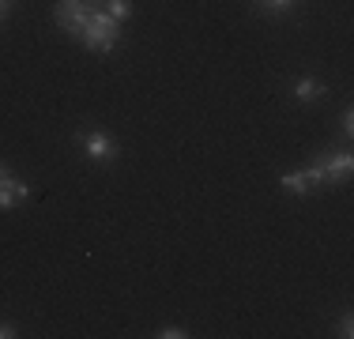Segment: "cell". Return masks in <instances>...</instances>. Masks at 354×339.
<instances>
[{
	"instance_id": "1",
	"label": "cell",
	"mask_w": 354,
	"mask_h": 339,
	"mask_svg": "<svg viewBox=\"0 0 354 339\" xmlns=\"http://www.w3.org/2000/svg\"><path fill=\"white\" fill-rule=\"evenodd\" d=\"M354 174V155L351 151H320L313 163L306 166V177L309 185L317 189H324V185H347Z\"/></svg>"
},
{
	"instance_id": "2",
	"label": "cell",
	"mask_w": 354,
	"mask_h": 339,
	"mask_svg": "<svg viewBox=\"0 0 354 339\" xmlns=\"http://www.w3.org/2000/svg\"><path fill=\"white\" fill-rule=\"evenodd\" d=\"M83 46L91 49V53H98V57H106V53H113V46L121 42V23L113 19V15L106 12H95L91 8V19H87V30H83Z\"/></svg>"
},
{
	"instance_id": "3",
	"label": "cell",
	"mask_w": 354,
	"mask_h": 339,
	"mask_svg": "<svg viewBox=\"0 0 354 339\" xmlns=\"http://www.w3.org/2000/svg\"><path fill=\"white\" fill-rule=\"evenodd\" d=\"M75 143H80L83 158H87V163H98V166L117 163V155H121L117 140L106 129H80V132H75Z\"/></svg>"
},
{
	"instance_id": "4",
	"label": "cell",
	"mask_w": 354,
	"mask_h": 339,
	"mask_svg": "<svg viewBox=\"0 0 354 339\" xmlns=\"http://www.w3.org/2000/svg\"><path fill=\"white\" fill-rule=\"evenodd\" d=\"M53 19H57V27L68 34V38H83L87 19H91V4L87 0H57Z\"/></svg>"
},
{
	"instance_id": "5",
	"label": "cell",
	"mask_w": 354,
	"mask_h": 339,
	"mask_svg": "<svg viewBox=\"0 0 354 339\" xmlns=\"http://www.w3.org/2000/svg\"><path fill=\"white\" fill-rule=\"evenodd\" d=\"M328 95V83L317 80V75H298V80L290 83V98L301 102V106H313V102H320Z\"/></svg>"
},
{
	"instance_id": "6",
	"label": "cell",
	"mask_w": 354,
	"mask_h": 339,
	"mask_svg": "<svg viewBox=\"0 0 354 339\" xmlns=\"http://www.w3.org/2000/svg\"><path fill=\"white\" fill-rule=\"evenodd\" d=\"M279 189L286 192V196H309L313 185H309L306 170H286V174H279Z\"/></svg>"
},
{
	"instance_id": "7",
	"label": "cell",
	"mask_w": 354,
	"mask_h": 339,
	"mask_svg": "<svg viewBox=\"0 0 354 339\" xmlns=\"http://www.w3.org/2000/svg\"><path fill=\"white\" fill-rule=\"evenodd\" d=\"M23 200H30V185L23 181V177H15L8 189H0V211H12L15 203H23Z\"/></svg>"
},
{
	"instance_id": "8",
	"label": "cell",
	"mask_w": 354,
	"mask_h": 339,
	"mask_svg": "<svg viewBox=\"0 0 354 339\" xmlns=\"http://www.w3.org/2000/svg\"><path fill=\"white\" fill-rule=\"evenodd\" d=\"M106 12L113 15L117 23H124L132 15V0H106Z\"/></svg>"
},
{
	"instance_id": "9",
	"label": "cell",
	"mask_w": 354,
	"mask_h": 339,
	"mask_svg": "<svg viewBox=\"0 0 354 339\" xmlns=\"http://www.w3.org/2000/svg\"><path fill=\"white\" fill-rule=\"evenodd\" d=\"M294 4H298V0H260V8H264V12H272V15L294 12Z\"/></svg>"
},
{
	"instance_id": "10",
	"label": "cell",
	"mask_w": 354,
	"mask_h": 339,
	"mask_svg": "<svg viewBox=\"0 0 354 339\" xmlns=\"http://www.w3.org/2000/svg\"><path fill=\"white\" fill-rule=\"evenodd\" d=\"M339 132L347 136V140L354 136V109L351 106H343V113H339Z\"/></svg>"
},
{
	"instance_id": "11",
	"label": "cell",
	"mask_w": 354,
	"mask_h": 339,
	"mask_svg": "<svg viewBox=\"0 0 354 339\" xmlns=\"http://www.w3.org/2000/svg\"><path fill=\"white\" fill-rule=\"evenodd\" d=\"M155 336H158V339H189V332H185L181 324H162Z\"/></svg>"
},
{
	"instance_id": "12",
	"label": "cell",
	"mask_w": 354,
	"mask_h": 339,
	"mask_svg": "<svg viewBox=\"0 0 354 339\" xmlns=\"http://www.w3.org/2000/svg\"><path fill=\"white\" fill-rule=\"evenodd\" d=\"M335 336H339V339H351V336H354V317H351V313H343V317H339Z\"/></svg>"
},
{
	"instance_id": "13",
	"label": "cell",
	"mask_w": 354,
	"mask_h": 339,
	"mask_svg": "<svg viewBox=\"0 0 354 339\" xmlns=\"http://www.w3.org/2000/svg\"><path fill=\"white\" fill-rule=\"evenodd\" d=\"M15 181V174H12V166L8 163H0V189H8V185Z\"/></svg>"
},
{
	"instance_id": "14",
	"label": "cell",
	"mask_w": 354,
	"mask_h": 339,
	"mask_svg": "<svg viewBox=\"0 0 354 339\" xmlns=\"http://www.w3.org/2000/svg\"><path fill=\"white\" fill-rule=\"evenodd\" d=\"M15 336H19V328L12 320H0V339H15Z\"/></svg>"
},
{
	"instance_id": "15",
	"label": "cell",
	"mask_w": 354,
	"mask_h": 339,
	"mask_svg": "<svg viewBox=\"0 0 354 339\" xmlns=\"http://www.w3.org/2000/svg\"><path fill=\"white\" fill-rule=\"evenodd\" d=\"M8 4H12V0H0V19L8 15Z\"/></svg>"
}]
</instances>
